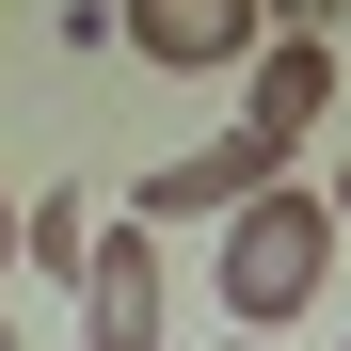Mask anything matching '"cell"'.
I'll use <instances>...</instances> for the list:
<instances>
[{
	"mask_svg": "<svg viewBox=\"0 0 351 351\" xmlns=\"http://www.w3.org/2000/svg\"><path fill=\"white\" fill-rule=\"evenodd\" d=\"M335 256H351V240H335V192H319V176H271V192L223 223V256H208L223 335H287V319L335 287Z\"/></svg>",
	"mask_w": 351,
	"mask_h": 351,
	"instance_id": "6da1fadb",
	"label": "cell"
},
{
	"mask_svg": "<svg viewBox=\"0 0 351 351\" xmlns=\"http://www.w3.org/2000/svg\"><path fill=\"white\" fill-rule=\"evenodd\" d=\"M271 176H304V144H287V128H256V112H240V128H208L192 160H160L144 192H128V223H240V208L271 192Z\"/></svg>",
	"mask_w": 351,
	"mask_h": 351,
	"instance_id": "7a4b0ae2",
	"label": "cell"
},
{
	"mask_svg": "<svg viewBox=\"0 0 351 351\" xmlns=\"http://www.w3.org/2000/svg\"><path fill=\"white\" fill-rule=\"evenodd\" d=\"M112 32H128L160 80H240L271 48V0H112Z\"/></svg>",
	"mask_w": 351,
	"mask_h": 351,
	"instance_id": "3957f363",
	"label": "cell"
},
{
	"mask_svg": "<svg viewBox=\"0 0 351 351\" xmlns=\"http://www.w3.org/2000/svg\"><path fill=\"white\" fill-rule=\"evenodd\" d=\"M176 304H160V223H96V271H80V351H160Z\"/></svg>",
	"mask_w": 351,
	"mask_h": 351,
	"instance_id": "277c9868",
	"label": "cell"
},
{
	"mask_svg": "<svg viewBox=\"0 0 351 351\" xmlns=\"http://www.w3.org/2000/svg\"><path fill=\"white\" fill-rule=\"evenodd\" d=\"M240 112H256V128H287V144H304L319 112H335V48H319V32H271L256 64H240Z\"/></svg>",
	"mask_w": 351,
	"mask_h": 351,
	"instance_id": "5b68a950",
	"label": "cell"
},
{
	"mask_svg": "<svg viewBox=\"0 0 351 351\" xmlns=\"http://www.w3.org/2000/svg\"><path fill=\"white\" fill-rule=\"evenodd\" d=\"M16 271H48V287L80 304V271H96V208H80V192H48V208H16Z\"/></svg>",
	"mask_w": 351,
	"mask_h": 351,
	"instance_id": "8992f818",
	"label": "cell"
},
{
	"mask_svg": "<svg viewBox=\"0 0 351 351\" xmlns=\"http://www.w3.org/2000/svg\"><path fill=\"white\" fill-rule=\"evenodd\" d=\"M319 192H335V240H351V160H335V176H319Z\"/></svg>",
	"mask_w": 351,
	"mask_h": 351,
	"instance_id": "52a82bcc",
	"label": "cell"
},
{
	"mask_svg": "<svg viewBox=\"0 0 351 351\" xmlns=\"http://www.w3.org/2000/svg\"><path fill=\"white\" fill-rule=\"evenodd\" d=\"M0 271H16V192H0Z\"/></svg>",
	"mask_w": 351,
	"mask_h": 351,
	"instance_id": "ba28073f",
	"label": "cell"
},
{
	"mask_svg": "<svg viewBox=\"0 0 351 351\" xmlns=\"http://www.w3.org/2000/svg\"><path fill=\"white\" fill-rule=\"evenodd\" d=\"M335 112H351V48H335Z\"/></svg>",
	"mask_w": 351,
	"mask_h": 351,
	"instance_id": "9c48e42d",
	"label": "cell"
},
{
	"mask_svg": "<svg viewBox=\"0 0 351 351\" xmlns=\"http://www.w3.org/2000/svg\"><path fill=\"white\" fill-rule=\"evenodd\" d=\"M223 351H271V335H223Z\"/></svg>",
	"mask_w": 351,
	"mask_h": 351,
	"instance_id": "30bf717a",
	"label": "cell"
},
{
	"mask_svg": "<svg viewBox=\"0 0 351 351\" xmlns=\"http://www.w3.org/2000/svg\"><path fill=\"white\" fill-rule=\"evenodd\" d=\"M0 351H16V335H0Z\"/></svg>",
	"mask_w": 351,
	"mask_h": 351,
	"instance_id": "8fae6325",
	"label": "cell"
}]
</instances>
